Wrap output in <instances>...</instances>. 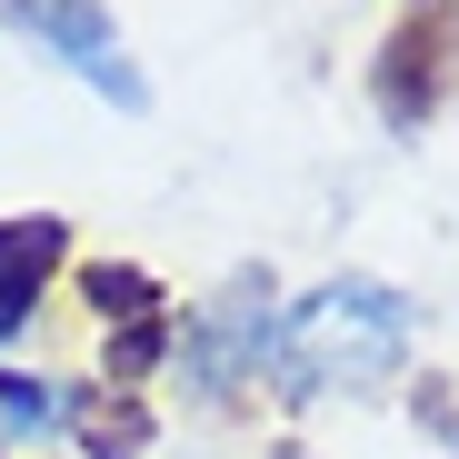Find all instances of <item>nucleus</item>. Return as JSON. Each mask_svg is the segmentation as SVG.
<instances>
[{"mask_svg": "<svg viewBox=\"0 0 459 459\" xmlns=\"http://www.w3.org/2000/svg\"><path fill=\"white\" fill-rule=\"evenodd\" d=\"M410 350V299L390 280H330L290 310V390H369V379H390Z\"/></svg>", "mask_w": 459, "mask_h": 459, "instance_id": "obj_1", "label": "nucleus"}, {"mask_svg": "<svg viewBox=\"0 0 459 459\" xmlns=\"http://www.w3.org/2000/svg\"><path fill=\"white\" fill-rule=\"evenodd\" d=\"M21 11V30H40L70 70H81L91 91H110L120 110H150V81L120 60V40H110V21H100V0H11Z\"/></svg>", "mask_w": 459, "mask_h": 459, "instance_id": "obj_2", "label": "nucleus"}, {"mask_svg": "<svg viewBox=\"0 0 459 459\" xmlns=\"http://www.w3.org/2000/svg\"><path fill=\"white\" fill-rule=\"evenodd\" d=\"M449 50H459L449 11L410 21L390 50H379V120H390V130H420V120L439 110V91H449Z\"/></svg>", "mask_w": 459, "mask_h": 459, "instance_id": "obj_3", "label": "nucleus"}, {"mask_svg": "<svg viewBox=\"0 0 459 459\" xmlns=\"http://www.w3.org/2000/svg\"><path fill=\"white\" fill-rule=\"evenodd\" d=\"M60 250H70V230H60L50 210H21V220H0V340H11V330L40 310V290H50Z\"/></svg>", "mask_w": 459, "mask_h": 459, "instance_id": "obj_4", "label": "nucleus"}, {"mask_svg": "<svg viewBox=\"0 0 459 459\" xmlns=\"http://www.w3.org/2000/svg\"><path fill=\"white\" fill-rule=\"evenodd\" d=\"M81 449H91V459H140V449H150V410H140L130 390H110V400L91 390V400H81Z\"/></svg>", "mask_w": 459, "mask_h": 459, "instance_id": "obj_5", "label": "nucleus"}, {"mask_svg": "<svg viewBox=\"0 0 459 459\" xmlns=\"http://www.w3.org/2000/svg\"><path fill=\"white\" fill-rule=\"evenodd\" d=\"M60 420V400H50V379H30V369H0V429H50Z\"/></svg>", "mask_w": 459, "mask_h": 459, "instance_id": "obj_6", "label": "nucleus"}, {"mask_svg": "<svg viewBox=\"0 0 459 459\" xmlns=\"http://www.w3.org/2000/svg\"><path fill=\"white\" fill-rule=\"evenodd\" d=\"M91 310H110V320H150V310H160V290H150L140 270H91Z\"/></svg>", "mask_w": 459, "mask_h": 459, "instance_id": "obj_7", "label": "nucleus"}, {"mask_svg": "<svg viewBox=\"0 0 459 459\" xmlns=\"http://www.w3.org/2000/svg\"><path fill=\"white\" fill-rule=\"evenodd\" d=\"M170 350V310H150V320H120V350H110V379H140L150 359Z\"/></svg>", "mask_w": 459, "mask_h": 459, "instance_id": "obj_8", "label": "nucleus"}]
</instances>
